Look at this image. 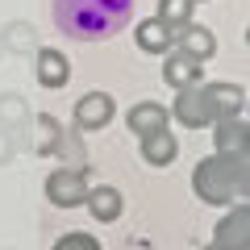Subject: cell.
<instances>
[{
  "mask_svg": "<svg viewBox=\"0 0 250 250\" xmlns=\"http://www.w3.org/2000/svg\"><path fill=\"white\" fill-rule=\"evenodd\" d=\"M196 196L213 208H229L250 196V154H208L192 171Z\"/></svg>",
  "mask_w": 250,
  "mask_h": 250,
  "instance_id": "6da1fadb",
  "label": "cell"
},
{
  "mask_svg": "<svg viewBox=\"0 0 250 250\" xmlns=\"http://www.w3.org/2000/svg\"><path fill=\"white\" fill-rule=\"evenodd\" d=\"M125 13H129V0H80V17L62 21V25L80 42H100L125 21Z\"/></svg>",
  "mask_w": 250,
  "mask_h": 250,
  "instance_id": "7a4b0ae2",
  "label": "cell"
},
{
  "mask_svg": "<svg viewBox=\"0 0 250 250\" xmlns=\"http://www.w3.org/2000/svg\"><path fill=\"white\" fill-rule=\"evenodd\" d=\"M88 179H92V167H54L46 175L42 192L54 208H80L83 196H88V188H92Z\"/></svg>",
  "mask_w": 250,
  "mask_h": 250,
  "instance_id": "3957f363",
  "label": "cell"
},
{
  "mask_svg": "<svg viewBox=\"0 0 250 250\" xmlns=\"http://www.w3.org/2000/svg\"><path fill=\"white\" fill-rule=\"evenodd\" d=\"M113 117H117V100L108 96V92H83V96L75 100V108H71L75 134H96V129H104Z\"/></svg>",
  "mask_w": 250,
  "mask_h": 250,
  "instance_id": "277c9868",
  "label": "cell"
},
{
  "mask_svg": "<svg viewBox=\"0 0 250 250\" xmlns=\"http://www.w3.org/2000/svg\"><path fill=\"white\" fill-rule=\"evenodd\" d=\"M29 121H34V108L21 92H0V129L13 138L17 154L29 146Z\"/></svg>",
  "mask_w": 250,
  "mask_h": 250,
  "instance_id": "5b68a950",
  "label": "cell"
},
{
  "mask_svg": "<svg viewBox=\"0 0 250 250\" xmlns=\"http://www.w3.org/2000/svg\"><path fill=\"white\" fill-rule=\"evenodd\" d=\"M213 246H221V250H250V205L246 200H233L229 213L217 221Z\"/></svg>",
  "mask_w": 250,
  "mask_h": 250,
  "instance_id": "8992f818",
  "label": "cell"
},
{
  "mask_svg": "<svg viewBox=\"0 0 250 250\" xmlns=\"http://www.w3.org/2000/svg\"><path fill=\"white\" fill-rule=\"evenodd\" d=\"M34 80L42 83L46 92H59L71 83V59L62 50H54V46H38L34 54Z\"/></svg>",
  "mask_w": 250,
  "mask_h": 250,
  "instance_id": "52a82bcc",
  "label": "cell"
},
{
  "mask_svg": "<svg viewBox=\"0 0 250 250\" xmlns=\"http://www.w3.org/2000/svg\"><path fill=\"white\" fill-rule=\"evenodd\" d=\"M167 113L175 117L184 129H208V125H213V113H208V100H205V92H200V83L196 88H179L175 104H171Z\"/></svg>",
  "mask_w": 250,
  "mask_h": 250,
  "instance_id": "ba28073f",
  "label": "cell"
},
{
  "mask_svg": "<svg viewBox=\"0 0 250 250\" xmlns=\"http://www.w3.org/2000/svg\"><path fill=\"white\" fill-rule=\"evenodd\" d=\"M200 92H205V100H208V113H213V121L242 117V108H246V88H242V83L217 80V83H200Z\"/></svg>",
  "mask_w": 250,
  "mask_h": 250,
  "instance_id": "9c48e42d",
  "label": "cell"
},
{
  "mask_svg": "<svg viewBox=\"0 0 250 250\" xmlns=\"http://www.w3.org/2000/svg\"><path fill=\"white\" fill-rule=\"evenodd\" d=\"M163 80H167L175 92L179 88H196V83H205V62L171 46V50L163 54Z\"/></svg>",
  "mask_w": 250,
  "mask_h": 250,
  "instance_id": "30bf717a",
  "label": "cell"
},
{
  "mask_svg": "<svg viewBox=\"0 0 250 250\" xmlns=\"http://www.w3.org/2000/svg\"><path fill=\"white\" fill-rule=\"evenodd\" d=\"M38 46H42V34H38L34 21H4L0 29V50L13 54V59H34Z\"/></svg>",
  "mask_w": 250,
  "mask_h": 250,
  "instance_id": "8fae6325",
  "label": "cell"
},
{
  "mask_svg": "<svg viewBox=\"0 0 250 250\" xmlns=\"http://www.w3.org/2000/svg\"><path fill=\"white\" fill-rule=\"evenodd\" d=\"M138 154H142L146 167H171L175 154H179V138L163 125V129H154V134H142V138H138Z\"/></svg>",
  "mask_w": 250,
  "mask_h": 250,
  "instance_id": "7c38bea8",
  "label": "cell"
},
{
  "mask_svg": "<svg viewBox=\"0 0 250 250\" xmlns=\"http://www.w3.org/2000/svg\"><path fill=\"white\" fill-rule=\"evenodd\" d=\"M213 154H250V125L242 117H225V121H213Z\"/></svg>",
  "mask_w": 250,
  "mask_h": 250,
  "instance_id": "4fadbf2b",
  "label": "cell"
},
{
  "mask_svg": "<svg viewBox=\"0 0 250 250\" xmlns=\"http://www.w3.org/2000/svg\"><path fill=\"white\" fill-rule=\"evenodd\" d=\"M175 50H184V54H192V59L208 62L217 54V34L208 25H200V21H188V25L175 29Z\"/></svg>",
  "mask_w": 250,
  "mask_h": 250,
  "instance_id": "5bb4252c",
  "label": "cell"
},
{
  "mask_svg": "<svg viewBox=\"0 0 250 250\" xmlns=\"http://www.w3.org/2000/svg\"><path fill=\"white\" fill-rule=\"evenodd\" d=\"M83 205H88V213L96 217L100 225H113L117 217L125 213V196L117 192L113 184H96V188H88V196H83Z\"/></svg>",
  "mask_w": 250,
  "mask_h": 250,
  "instance_id": "9a60e30c",
  "label": "cell"
},
{
  "mask_svg": "<svg viewBox=\"0 0 250 250\" xmlns=\"http://www.w3.org/2000/svg\"><path fill=\"white\" fill-rule=\"evenodd\" d=\"M59 138H62V121H59L54 113H38L34 121H29V146H25V150L50 159L54 146H59Z\"/></svg>",
  "mask_w": 250,
  "mask_h": 250,
  "instance_id": "2e32d148",
  "label": "cell"
},
{
  "mask_svg": "<svg viewBox=\"0 0 250 250\" xmlns=\"http://www.w3.org/2000/svg\"><path fill=\"white\" fill-rule=\"evenodd\" d=\"M134 42H138V50H142V54H167L171 46H175V29L163 25L159 17H146V21H138Z\"/></svg>",
  "mask_w": 250,
  "mask_h": 250,
  "instance_id": "e0dca14e",
  "label": "cell"
},
{
  "mask_svg": "<svg viewBox=\"0 0 250 250\" xmlns=\"http://www.w3.org/2000/svg\"><path fill=\"white\" fill-rule=\"evenodd\" d=\"M171 121L167 104H159V100H138L129 113H125V125H129V134H154V129H163V125Z\"/></svg>",
  "mask_w": 250,
  "mask_h": 250,
  "instance_id": "ac0fdd59",
  "label": "cell"
},
{
  "mask_svg": "<svg viewBox=\"0 0 250 250\" xmlns=\"http://www.w3.org/2000/svg\"><path fill=\"white\" fill-rule=\"evenodd\" d=\"M54 159H59L62 167H88V146H83V134L62 129L59 146H54Z\"/></svg>",
  "mask_w": 250,
  "mask_h": 250,
  "instance_id": "d6986e66",
  "label": "cell"
},
{
  "mask_svg": "<svg viewBox=\"0 0 250 250\" xmlns=\"http://www.w3.org/2000/svg\"><path fill=\"white\" fill-rule=\"evenodd\" d=\"M192 13H196V0H159V13H154V17H159L163 25L179 29V25H188V21H196Z\"/></svg>",
  "mask_w": 250,
  "mask_h": 250,
  "instance_id": "ffe728a7",
  "label": "cell"
},
{
  "mask_svg": "<svg viewBox=\"0 0 250 250\" xmlns=\"http://www.w3.org/2000/svg\"><path fill=\"white\" fill-rule=\"evenodd\" d=\"M50 250H100V242L92 233H83V229H71V233H59V242Z\"/></svg>",
  "mask_w": 250,
  "mask_h": 250,
  "instance_id": "44dd1931",
  "label": "cell"
},
{
  "mask_svg": "<svg viewBox=\"0 0 250 250\" xmlns=\"http://www.w3.org/2000/svg\"><path fill=\"white\" fill-rule=\"evenodd\" d=\"M13 159H17V146H13V138L0 129V167H9Z\"/></svg>",
  "mask_w": 250,
  "mask_h": 250,
  "instance_id": "7402d4cb",
  "label": "cell"
},
{
  "mask_svg": "<svg viewBox=\"0 0 250 250\" xmlns=\"http://www.w3.org/2000/svg\"><path fill=\"white\" fill-rule=\"evenodd\" d=\"M205 250H221V246H213V242H208V246H205Z\"/></svg>",
  "mask_w": 250,
  "mask_h": 250,
  "instance_id": "603a6c76",
  "label": "cell"
},
{
  "mask_svg": "<svg viewBox=\"0 0 250 250\" xmlns=\"http://www.w3.org/2000/svg\"><path fill=\"white\" fill-rule=\"evenodd\" d=\"M4 250H13V246H4Z\"/></svg>",
  "mask_w": 250,
  "mask_h": 250,
  "instance_id": "cb8c5ba5",
  "label": "cell"
},
{
  "mask_svg": "<svg viewBox=\"0 0 250 250\" xmlns=\"http://www.w3.org/2000/svg\"><path fill=\"white\" fill-rule=\"evenodd\" d=\"M196 4H200V0H196Z\"/></svg>",
  "mask_w": 250,
  "mask_h": 250,
  "instance_id": "d4e9b609",
  "label": "cell"
},
{
  "mask_svg": "<svg viewBox=\"0 0 250 250\" xmlns=\"http://www.w3.org/2000/svg\"><path fill=\"white\" fill-rule=\"evenodd\" d=\"M0 54H4V50H0Z\"/></svg>",
  "mask_w": 250,
  "mask_h": 250,
  "instance_id": "484cf974",
  "label": "cell"
}]
</instances>
